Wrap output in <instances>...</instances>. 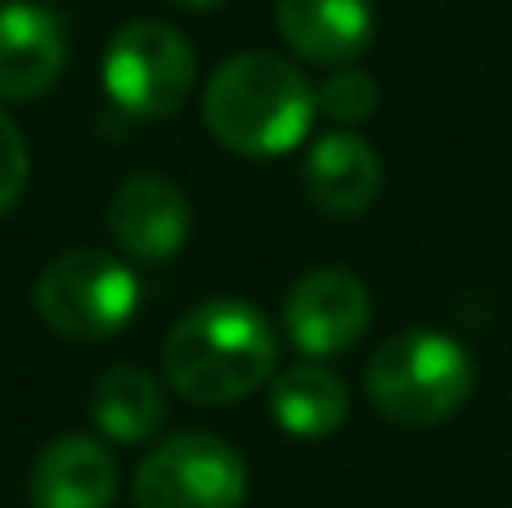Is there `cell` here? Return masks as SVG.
I'll return each instance as SVG.
<instances>
[{"mask_svg": "<svg viewBox=\"0 0 512 508\" xmlns=\"http://www.w3.org/2000/svg\"><path fill=\"white\" fill-rule=\"evenodd\" d=\"M279 365V333L239 297H212L162 338V374L189 405H234Z\"/></svg>", "mask_w": 512, "mask_h": 508, "instance_id": "obj_1", "label": "cell"}, {"mask_svg": "<svg viewBox=\"0 0 512 508\" xmlns=\"http://www.w3.org/2000/svg\"><path fill=\"white\" fill-rule=\"evenodd\" d=\"M315 90L279 54H234L203 90V122L230 153L283 158L310 135Z\"/></svg>", "mask_w": 512, "mask_h": 508, "instance_id": "obj_2", "label": "cell"}, {"mask_svg": "<svg viewBox=\"0 0 512 508\" xmlns=\"http://www.w3.org/2000/svg\"><path fill=\"white\" fill-rule=\"evenodd\" d=\"M477 387L472 356L436 329H400L373 351L364 392L382 419L400 428H436L468 405Z\"/></svg>", "mask_w": 512, "mask_h": 508, "instance_id": "obj_3", "label": "cell"}, {"mask_svg": "<svg viewBox=\"0 0 512 508\" xmlns=\"http://www.w3.org/2000/svg\"><path fill=\"white\" fill-rule=\"evenodd\" d=\"M32 306L59 338L104 342L117 338L140 311V279L131 261L99 248L59 252L32 288Z\"/></svg>", "mask_w": 512, "mask_h": 508, "instance_id": "obj_4", "label": "cell"}, {"mask_svg": "<svg viewBox=\"0 0 512 508\" xmlns=\"http://www.w3.org/2000/svg\"><path fill=\"white\" fill-rule=\"evenodd\" d=\"M198 54L171 23L158 18H135L117 27L104 50V90L122 113L162 122L180 113L185 99L194 95Z\"/></svg>", "mask_w": 512, "mask_h": 508, "instance_id": "obj_5", "label": "cell"}, {"mask_svg": "<svg viewBox=\"0 0 512 508\" xmlns=\"http://www.w3.org/2000/svg\"><path fill=\"white\" fill-rule=\"evenodd\" d=\"M135 508H243L248 464L207 432H180L135 468Z\"/></svg>", "mask_w": 512, "mask_h": 508, "instance_id": "obj_6", "label": "cell"}, {"mask_svg": "<svg viewBox=\"0 0 512 508\" xmlns=\"http://www.w3.org/2000/svg\"><path fill=\"white\" fill-rule=\"evenodd\" d=\"M369 315V288L351 270H310L292 284L288 302H283V329L297 351H306L310 360H324L351 351L369 329Z\"/></svg>", "mask_w": 512, "mask_h": 508, "instance_id": "obj_7", "label": "cell"}, {"mask_svg": "<svg viewBox=\"0 0 512 508\" xmlns=\"http://www.w3.org/2000/svg\"><path fill=\"white\" fill-rule=\"evenodd\" d=\"M189 225H194V212H189L185 189L153 171L126 176L108 198V230L117 248L140 266H162L176 257L189 239Z\"/></svg>", "mask_w": 512, "mask_h": 508, "instance_id": "obj_8", "label": "cell"}, {"mask_svg": "<svg viewBox=\"0 0 512 508\" xmlns=\"http://www.w3.org/2000/svg\"><path fill=\"white\" fill-rule=\"evenodd\" d=\"M306 198L333 221H355L373 207L382 189V158L355 131H328L310 144L301 162Z\"/></svg>", "mask_w": 512, "mask_h": 508, "instance_id": "obj_9", "label": "cell"}, {"mask_svg": "<svg viewBox=\"0 0 512 508\" xmlns=\"http://www.w3.org/2000/svg\"><path fill=\"white\" fill-rule=\"evenodd\" d=\"M68 63V36L41 5H0V99H36L59 81Z\"/></svg>", "mask_w": 512, "mask_h": 508, "instance_id": "obj_10", "label": "cell"}, {"mask_svg": "<svg viewBox=\"0 0 512 508\" xmlns=\"http://www.w3.org/2000/svg\"><path fill=\"white\" fill-rule=\"evenodd\" d=\"M27 491L32 508H108L117 495V464L104 441L68 432L36 455Z\"/></svg>", "mask_w": 512, "mask_h": 508, "instance_id": "obj_11", "label": "cell"}, {"mask_svg": "<svg viewBox=\"0 0 512 508\" xmlns=\"http://www.w3.org/2000/svg\"><path fill=\"white\" fill-rule=\"evenodd\" d=\"M274 23L301 59L328 63V68L360 59L373 45L369 0H279Z\"/></svg>", "mask_w": 512, "mask_h": 508, "instance_id": "obj_12", "label": "cell"}, {"mask_svg": "<svg viewBox=\"0 0 512 508\" xmlns=\"http://www.w3.org/2000/svg\"><path fill=\"white\" fill-rule=\"evenodd\" d=\"M270 414L288 437L297 441H324L351 414V392L328 365H292L274 374L270 383Z\"/></svg>", "mask_w": 512, "mask_h": 508, "instance_id": "obj_13", "label": "cell"}, {"mask_svg": "<svg viewBox=\"0 0 512 508\" xmlns=\"http://www.w3.org/2000/svg\"><path fill=\"white\" fill-rule=\"evenodd\" d=\"M90 419L117 446H140V441L158 437L167 423V392L144 369L117 365L90 392Z\"/></svg>", "mask_w": 512, "mask_h": 508, "instance_id": "obj_14", "label": "cell"}, {"mask_svg": "<svg viewBox=\"0 0 512 508\" xmlns=\"http://www.w3.org/2000/svg\"><path fill=\"white\" fill-rule=\"evenodd\" d=\"M315 108L324 117H333V122L355 126V122H364V117H373V108H378V86H373L369 72L337 68L333 77L315 90Z\"/></svg>", "mask_w": 512, "mask_h": 508, "instance_id": "obj_15", "label": "cell"}, {"mask_svg": "<svg viewBox=\"0 0 512 508\" xmlns=\"http://www.w3.org/2000/svg\"><path fill=\"white\" fill-rule=\"evenodd\" d=\"M27 171H32V158H27V140L14 126V117L0 108V216L23 198L27 189Z\"/></svg>", "mask_w": 512, "mask_h": 508, "instance_id": "obj_16", "label": "cell"}, {"mask_svg": "<svg viewBox=\"0 0 512 508\" xmlns=\"http://www.w3.org/2000/svg\"><path fill=\"white\" fill-rule=\"evenodd\" d=\"M176 5H185V9H216V5H225V0H176Z\"/></svg>", "mask_w": 512, "mask_h": 508, "instance_id": "obj_17", "label": "cell"}]
</instances>
